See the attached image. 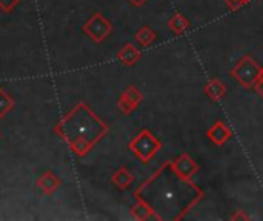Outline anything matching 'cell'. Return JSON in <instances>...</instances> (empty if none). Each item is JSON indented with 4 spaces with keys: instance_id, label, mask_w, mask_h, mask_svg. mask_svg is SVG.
<instances>
[{
    "instance_id": "cell-18",
    "label": "cell",
    "mask_w": 263,
    "mask_h": 221,
    "mask_svg": "<svg viewBox=\"0 0 263 221\" xmlns=\"http://www.w3.org/2000/svg\"><path fill=\"white\" fill-rule=\"evenodd\" d=\"M22 0H0V9L5 12V14H9L15 9V6L20 3Z\"/></svg>"
},
{
    "instance_id": "cell-12",
    "label": "cell",
    "mask_w": 263,
    "mask_h": 221,
    "mask_svg": "<svg viewBox=\"0 0 263 221\" xmlns=\"http://www.w3.org/2000/svg\"><path fill=\"white\" fill-rule=\"evenodd\" d=\"M203 92H205V95L208 97V98H211L213 102H219V100H222L225 95H227V86L219 80V78H211L206 85H205V88H203Z\"/></svg>"
},
{
    "instance_id": "cell-16",
    "label": "cell",
    "mask_w": 263,
    "mask_h": 221,
    "mask_svg": "<svg viewBox=\"0 0 263 221\" xmlns=\"http://www.w3.org/2000/svg\"><path fill=\"white\" fill-rule=\"evenodd\" d=\"M14 98L8 95L3 89H0V118L6 117L14 109Z\"/></svg>"
},
{
    "instance_id": "cell-1",
    "label": "cell",
    "mask_w": 263,
    "mask_h": 221,
    "mask_svg": "<svg viewBox=\"0 0 263 221\" xmlns=\"http://www.w3.org/2000/svg\"><path fill=\"white\" fill-rule=\"evenodd\" d=\"M134 197L146 202L159 221H180L202 202L203 191L191 178L179 175L173 163L166 162L136 189Z\"/></svg>"
},
{
    "instance_id": "cell-6",
    "label": "cell",
    "mask_w": 263,
    "mask_h": 221,
    "mask_svg": "<svg viewBox=\"0 0 263 221\" xmlns=\"http://www.w3.org/2000/svg\"><path fill=\"white\" fill-rule=\"evenodd\" d=\"M171 163H173V168L177 171V174L182 175L183 178H193L200 169L197 162L190 154H182Z\"/></svg>"
},
{
    "instance_id": "cell-14",
    "label": "cell",
    "mask_w": 263,
    "mask_h": 221,
    "mask_svg": "<svg viewBox=\"0 0 263 221\" xmlns=\"http://www.w3.org/2000/svg\"><path fill=\"white\" fill-rule=\"evenodd\" d=\"M156 40H157V34H156V31H153L149 26H142V28L136 32V42L140 43V45L145 46V48L151 46Z\"/></svg>"
},
{
    "instance_id": "cell-2",
    "label": "cell",
    "mask_w": 263,
    "mask_h": 221,
    "mask_svg": "<svg viewBox=\"0 0 263 221\" xmlns=\"http://www.w3.org/2000/svg\"><path fill=\"white\" fill-rule=\"evenodd\" d=\"M52 132L77 157H85L108 134V125L86 103L80 102L54 125Z\"/></svg>"
},
{
    "instance_id": "cell-21",
    "label": "cell",
    "mask_w": 263,
    "mask_h": 221,
    "mask_svg": "<svg viewBox=\"0 0 263 221\" xmlns=\"http://www.w3.org/2000/svg\"><path fill=\"white\" fill-rule=\"evenodd\" d=\"M253 89L260 95V97H263V78H259L256 83H254V86H253Z\"/></svg>"
},
{
    "instance_id": "cell-17",
    "label": "cell",
    "mask_w": 263,
    "mask_h": 221,
    "mask_svg": "<svg viewBox=\"0 0 263 221\" xmlns=\"http://www.w3.org/2000/svg\"><path fill=\"white\" fill-rule=\"evenodd\" d=\"M117 109H119L122 114L129 115V114H133V112H134L136 106H134L129 100H126L123 95H120V98H119V102H117Z\"/></svg>"
},
{
    "instance_id": "cell-23",
    "label": "cell",
    "mask_w": 263,
    "mask_h": 221,
    "mask_svg": "<svg viewBox=\"0 0 263 221\" xmlns=\"http://www.w3.org/2000/svg\"><path fill=\"white\" fill-rule=\"evenodd\" d=\"M260 78H263V68H262V74H260Z\"/></svg>"
},
{
    "instance_id": "cell-25",
    "label": "cell",
    "mask_w": 263,
    "mask_h": 221,
    "mask_svg": "<svg viewBox=\"0 0 263 221\" xmlns=\"http://www.w3.org/2000/svg\"><path fill=\"white\" fill-rule=\"evenodd\" d=\"M0 89H2V88H0Z\"/></svg>"
},
{
    "instance_id": "cell-10",
    "label": "cell",
    "mask_w": 263,
    "mask_h": 221,
    "mask_svg": "<svg viewBox=\"0 0 263 221\" xmlns=\"http://www.w3.org/2000/svg\"><path fill=\"white\" fill-rule=\"evenodd\" d=\"M111 182H112V185H114L117 189L126 191V189L134 183V174H133L128 168L122 166V168H119V169L112 174Z\"/></svg>"
},
{
    "instance_id": "cell-7",
    "label": "cell",
    "mask_w": 263,
    "mask_h": 221,
    "mask_svg": "<svg viewBox=\"0 0 263 221\" xmlns=\"http://www.w3.org/2000/svg\"><path fill=\"white\" fill-rule=\"evenodd\" d=\"M206 135H208L210 142L214 143L216 146H223V145L233 137V132H231V129L227 126L225 122L217 120V122L206 131Z\"/></svg>"
},
{
    "instance_id": "cell-13",
    "label": "cell",
    "mask_w": 263,
    "mask_h": 221,
    "mask_svg": "<svg viewBox=\"0 0 263 221\" xmlns=\"http://www.w3.org/2000/svg\"><path fill=\"white\" fill-rule=\"evenodd\" d=\"M168 26L170 29L176 34V35H182L188 28H190V20L180 14V12H176L170 20H168Z\"/></svg>"
},
{
    "instance_id": "cell-4",
    "label": "cell",
    "mask_w": 263,
    "mask_h": 221,
    "mask_svg": "<svg viewBox=\"0 0 263 221\" xmlns=\"http://www.w3.org/2000/svg\"><path fill=\"white\" fill-rule=\"evenodd\" d=\"M230 74L240 86L251 89L254 86V83L260 78L262 66L250 54H247L236 63V66L231 69Z\"/></svg>"
},
{
    "instance_id": "cell-24",
    "label": "cell",
    "mask_w": 263,
    "mask_h": 221,
    "mask_svg": "<svg viewBox=\"0 0 263 221\" xmlns=\"http://www.w3.org/2000/svg\"><path fill=\"white\" fill-rule=\"evenodd\" d=\"M0 138H2V135H0Z\"/></svg>"
},
{
    "instance_id": "cell-19",
    "label": "cell",
    "mask_w": 263,
    "mask_h": 221,
    "mask_svg": "<svg viewBox=\"0 0 263 221\" xmlns=\"http://www.w3.org/2000/svg\"><path fill=\"white\" fill-rule=\"evenodd\" d=\"M248 3V0H225V5L230 8V11H237L242 6H245Z\"/></svg>"
},
{
    "instance_id": "cell-8",
    "label": "cell",
    "mask_w": 263,
    "mask_h": 221,
    "mask_svg": "<svg viewBox=\"0 0 263 221\" xmlns=\"http://www.w3.org/2000/svg\"><path fill=\"white\" fill-rule=\"evenodd\" d=\"M35 185H37V188L45 194V195H52L55 191H59L60 189V186H62V180L54 174V172H51V171H46V172H43L39 178H37V182H35Z\"/></svg>"
},
{
    "instance_id": "cell-5",
    "label": "cell",
    "mask_w": 263,
    "mask_h": 221,
    "mask_svg": "<svg viewBox=\"0 0 263 221\" xmlns=\"http://www.w3.org/2000/svg\"><path fill=\"white\" fill-rule=\"evenodd\" d=\"M83 32L96 43H102L108 38V35L112 32V23L102 14L94 12L88 22L83 25Z\"/></svg>"
},
{
    "instance_id": "cell-9",
    "label": "cell",
    "mask_w": 263,
    "mask_h": 221,
    "mask_svg": "<svg viewBox=\"0 0 263 221\" xmlns=\"http://www.w3.org/2000/svg\"><path fill=\"white\" fill-rule=\"evenodd\" d=\"M117 58L125 65V66H133L136 65L140 58H142V51L139 48H136L133 43H126L119 52H117Z\"/></svg>"
},
{
    "instance_id": "cell-20",
    "label": "cell",
    "mask_w": 263,
    "mask_h": 221,
    "mask_svg": "<svg viewBox=\"0 0 263 221\" xmlns=\"http://www.w3.org/2000/svg\"><path fill=\"white\" fill-rule=\"evenodd\" d=\"M231 220L233 221H248L250 220V215H247L245 214V211H242V209H239V211H236L233 215H231Z\"/></svg>"
},
{
    "instance_id": "cell-11",
    "label": "cell",
    "mask_w": 263,
    "mask_h": 221,
    "mask_svg": "<svg viewBox=\"0 0 263 221\" xmlns=\"http://www.w3.org/2000/svg\"><path fill=\"white\" fill-rule=\"evenodd\" d=\"M131 217L139 221H148V220L159 221L157 215H156V212H154V211L151 209V206H149L146 202H143V200H137V202H136V205L131 208Z\"/></svg>"
},
{
    "instance_id": "cell-3",
    "label": "cell",
    "mask_w": 263,
    "mask_h": 221,
    "mask_svg": "<svg viewBox=\"0 0 263 221\" xmlns=\"http://www.w3.org/2000/svg\"><path fill=\"white\" fill-rule=\"evenodd\" d=\"M128 149L142 162L149 163L162 149V142L148 129H142L128 145Z\"/></svg>"
},
{
    "instance_id": "cell-26",
    "label": "cell",
    "mask_w": 263,
    "mask_h": 221,
    "mask_svg": "<svg viewBox=\"0 0 263 221\" xmlns=\"http://www.w3.org/2000/svg\"><path fill=\"white\" fill-rule=\"evenodd\" d=\"M248 2H250V0H248Z\"/></svg>"
},
{
    "instance_id": "cell-15",
    "label": "cell",
    "mask_w": 263,
    "mask_h": 221,
    "mask_svg": "<svg viewBox=\"0 0 263 221\" xmlns=\"http://www.w3.org/2000/svg\"><path fill=\"white\" fill-rule=\"evenodd\" d=\"M126 100H129L136 108H139L140 105H142V102H143V94L140 92V89L137 88V86H134V85H128L126 88H125V91H123V94H122Z\"/></svg>"
},
{
    "instance_id": "cell-22",
    "label": "cell",
    "mask_w": 263,
    "mask_h": 221,
    "mask_svg": "<svg viewBox=\"0 0 263 221\" xmlns=\"http://www.w3.org/2000/svg\"><path fill=\"white\" fill-rule=\"evenodd\" d=\"M133 6H143L148 0H128Z\"/></svg>"
}]
</instances>
